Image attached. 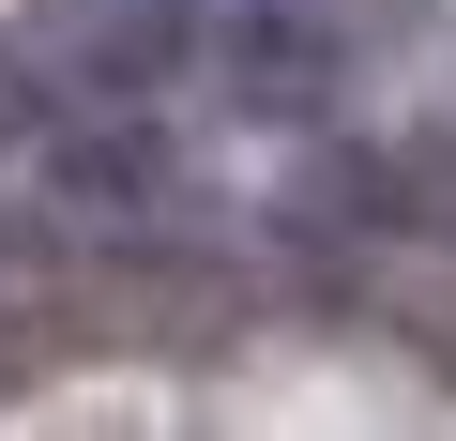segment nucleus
<instances>
[{
    "label": "nucleus",
    "mask_w": 456,
    "mask_h": 441,
    "mask_svg": "<svg viewBox=\"0 0 456 441\" xmlns=\"http://www.w3.org/2000/svg\"><path fill=\"white\" fill-rule=\"evenodd\" d=\"M16 152V213H46L61 244H152L198 213V152H183V92H107V107H61Z\"/></svg>",
    "instance_id": "1"
},
{
    "label": "nucleus",
    "mask_w": 456,
    "mask_h": 441,
    "mask_svg": "<svg viewBox=\"0 0 456 441\" xmlns=\"http://www.w3.org/2000/svg\"><path fill=\"white\" fill-rule=\"evenodd\" d=\"M350 92L335 0H183V107H228L259 137H320Z\"/></svg>",
    "instance_id": "2"
},
{
    "label": "nucleus",
    "mask_w": 456,
    "mask_h": 441,
    "mask_svg": "<svg viewBox=\"0 0 456 441\" xmlns=\"http://www.w3.org/2000/svg\"><path fill=\"white\" fill-rule=\"evenodd\" d=\"M107 92H183V0H31L0 31V137Z\"/></svg>",
    "instance_id": "3"
},
{
    "label": "nucleus",
    "mask_w": 456,
    "mask_h": 441,
    "mask_svg": "<svg viewBox=\"0 0 456 441\" xmlns=\"http://www.w3.org/2000/svg\"><path fill=\"white\" fill-rule=\"evenodd\" d=\"M395 213H411L426 244H456V122H426V137L395 152Z\"/></svg>",
    "instance_id": "4"
}]
</instances>
